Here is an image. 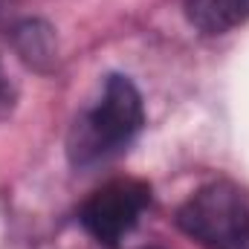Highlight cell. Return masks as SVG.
Segmentation results:
<instances>
[{
  "label": "cell",
  "instance_id": "3957f363",
  "mask_svg": "<svg viewBox=\"0 0 249 249\" xmlns=\"http://www.w3.org/2000/svg\"><path fill=\"white\" fill-rule=\"evenodd\" d=\"M151 203V188L136 180H116L99 188L81 209V226L105 247H116L139 223V214Z\"/></svg>",
  "mask_w": 249,
  "mask_h": 249
},
{
  "label": "cell",
  "instance_id": "5b68a950",
  "mask_svg": "<svg viewBox=\"0 0 249 249\" xmlns=\"http://www.w3.org/2000/svg\"><path fill=\"white\" fill-rule=\"evenodd\" d=\"M0 93H3V70H0Z\"/></svg>",
  "mask_w": 249,
  "mask_h": 249
},
{
  "label": "cell",
  "instance_id": "277c9868",
  "mask_svg": "<svg viewBox=\"0 0 249 249\" xmlns=\"http://www.w3.org/2000/svg\"><path fill=\"white\" fill-rule=\"evenodd\" d=\"M186 18L203 35H223L249 20V0H186Z\"/></svg>",
  "mask_w": 249,
  "mask_h": 249
},
{
  "label": "cell",
  "instance_id": "6da1fadb",
  "mask_svg": "<svg viewBox=\"0 0 249 249\" xmlns=\"http://www.w3.org/2000/svg\"><path fill=\"white\" fill-rule=\"evenodd\" d=\"M142 122H145L142 96L133 87V81L124 75H110L102 99L75 122L72 133H70L72 162L84 165V162H93V160L122 151L139 133Z\"/></svg>",
  "mask_w": 249,
  "mask_h": 249
},
{
  "label": "cell",
  "instance_id": "7a4b0ae2",
  "mask_svg": "<svg viewBox=\"0 0 249 249\" xmlns=\"http://www.w3.org/2000/svg\"><path fill=\"white\" fill-rule=\"evenodd\" d=\"M177 223L209 249H249V209L226 183L200 188L180 209Z\"/></svg>",
  "mask_w": 249,
  "mask_h": 249
}]
</instances>
